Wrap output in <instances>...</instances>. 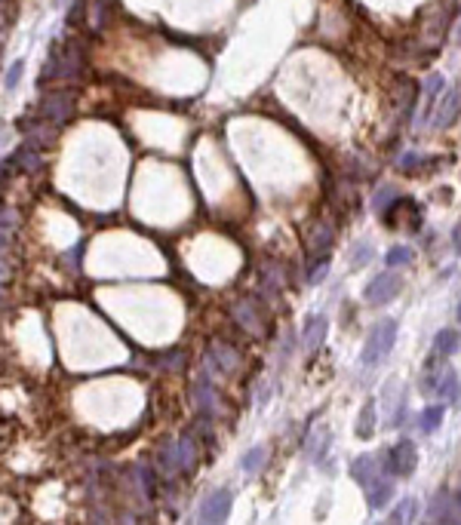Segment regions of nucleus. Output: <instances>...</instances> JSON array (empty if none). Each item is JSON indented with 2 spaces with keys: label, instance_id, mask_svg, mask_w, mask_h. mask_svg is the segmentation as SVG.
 <instances>
[{
  "label": "nucleus",
  "instance_id": "nucleus-20",
  "mask_svg": "<svg viewBox=\"0 0 461 525\" xmlns=\"http://www.w3.org/2000/svg\"><path fill=\"white\" fill-rule=\"evenodd\" d=\"M440 92H443V77H440V74H431L428 83H424V108H428L424 114H428V117H431V108H433V101H437Z\"/></svg>",
  "mask_w": 461,
  "mask_h": 525
},
{
  "label": "nucleus",
  "instance_id": "nucleus-28",
  "mask_svg": "<svg viewBox=\"0 0 461 525\" xmlns=\"http://www.w3.org/2000/svg\"><path fill=\"white\" fill-rule=\"evenodd\" d=\"M22 71H25V62L22 59H16L13 64H9V71H6V77H4V86L13 92L18 86V80H22Z\"/></svg>",
  "mask_w": 461,
  "mask_h": 525
},
{
  "label": "nucleus",
  "instance_id": "nucleus-34",
  "mask_svg": "<svg viewBox=\"0 0 461 525\" xmlns=\"http://www.w3.org/2000/svg\"><path fill=\"white\" fill-rule=\"evenodd\" d=\"M452 522H461V492L452 495Z\"/></svg>",
  "mask_w": 461,
  "mask_h": 525
},
{
  "label": "nucleus",
  "instance_id": "nucleus-30",
  "mask_svg": "<svg viewBox=\"0 0 461 525\" xmlns=\"http://www.w3.org/2000/svg\"><path fill=\"white\" fill-rule=\"evenodd\" d=\"M135 476H138V485L145 488V495H154V476H151V470H148V467H138Z\"/></svg>",
  "mask_w": 461,
  "mask_h": 525
},
{
  "label": "nucleus",
  "instance_id": "nucleus-37",
  "mask_svg": "<svg viewBox=\"0 0 461 525\" xmlns=\"http://www.w3.org/2000/svg\"><path fill=\"white\" fill-rule=\"evenodd\" d=\"M452 243H455V249L461 252V225H458L455 230H452Z\"/></svg>",
  "mask_w": 461,
  "mask_h": 525
},
{
  "label": "nucleus",
  "instance_id": "nucleus-8",
  "mask_svg": "<svg viewBox=\"0 0 461 525\" xmlns=\"http://www.w3.org/2000/svg\"><path fill=\"white\" fill-rule=\"evenodd\" d=\"M332 243H335V230L326 221H313L308 227V255L311 258H326Z\"/></svg>",
  "mask_w": 461,
  "mask_h": 525
},
{
  "label": "nucleus",
  "instance_id": "nucleus-2",
  "mask_svg": "<svg viewBox=\"0 0 461 525\" xmlns=\"http://www.w3.org/2000/svg\"><path fill=\"white\" fill-rule=\"evenodd\" d=\"M421 393L424 396H446V400H458V393H461L458 375L452 372L449 366L431 368V372L421 378Z\"/></svg>",
  "mask_w": 461,
  "mask_h": 525
},
{
  "label": "nucleus",
  "instance_id": "nucleus-1",
  "mask_svg": "<svg viewBox=\"0 0 461 525\" xmlns=\"http://www.w3.org/2000/svg\"><path fill=\"white\" fill-rule=\"evenodd\" d=\"M394 338H396V320H382L372 332H369V338L363 344V354H360V363H363V366L382 363V359L391 354Z\"/></svg>",
  "mask_w": 461,
  "mask_h": 525
},
{
  "label": "nucleus",
  "instance_id": "nucleus-22",
  "mask_svg": "<svg viewBox=\"0 0 461 525\" xmlns=\"http://www.w3.org/2000/svg\"><path fill=\"white\" fill-rule=\"evenodd\" d=\"M415 513H418V504H415L412 497H406V501H400V507H396L387 519H391V522H412Z\"/></svg>",
  "mask_w": 461,
  "mask_h": 525
},
{
  "label": "nucleus",
  "instance_id": "nucleus-7",
  "mask_svg": "<svg viewBox=\"0 0 461 525\" xmlns=\"http://www.w3.org/2000/svg\"><path fill=\"white\" fill-rule=\"evenodd\" d=\"M230 504H234V497H230V492H225V488H218V492H212L206 501L200 504V513L197 519L200 522H225L228 513H230Z\"/></svg>",
  "mask_w": 461,
  "mask_h": 525
},
{
  "label": "nucleus",
  "instance_id": "nucleus-14",
  "mask_svg": "<svg viewBox=\"0 0 461 525\" xmlns=\"http://www.w3.org/2000/svg\"><path fill=\"white\" fill-rule=\"evenodd\" d=\"M350 476H354V482L357 485H369L372 479L378 476V467H375V458L372 455H363V458H357L354 464H350Z\"/></svg>",
  "mask_w": 461,
  "mask_h": 525
},
{
  "label": "nucleus",
  "instance_id": "nucleus-35",
  "mask_svg": "<svg viewBox=\"0 0 461 525\" xmlns=\"http://www.w3.org/2000/svg\"><path fill=\"white\" fill-rule=\"evenodd\" d=\"M421 163H424V160H421L418 154H406V157H403V169H418Z\"/></svg>",
  "mask_w": 461,
  "mask_h": 525
},
{
  "label": "nucleus",
  "instance_id": "nucleus-4",
  "mask_svg": "<svg viewBox=\"0 0 461 525\" xmlns=\"http://www.w3.org/2000/svg\"><path fill=\"white\" fill-rule=\"evenodd\" d=\"M384 470L387 473H394V476H409L415 464H418V451H415V442L412 439H400L396 446L387 451V458H384Z\"/></svg>",
  "mask_w": 461,
  "mask_h": 525
},
{
  "label": "nucleus",
  "instance_id": "nucleus-25",
  "mask_svg": "<svg viewBox=\"0 0 461 525\" xmlns=\"http://www.w3.org/2000/svg\"><path fill=\"white\" fill-rule=\"evenodd\" d=\"M179 458H182V470H191V467H194V458H197V451H194V439H191V436H182V439H179Z\"/></svg>",
  "mask_w": 461,
  "mask_h": 525
},
{
  "label": "nucleus",
  "instance_id": "nucleus-16",
  "mask_svg": "<svg viewBox=\"0 0 461 525\" xmlns=\"http://www.w3.org/2000/svg\"><path fill=\"white\" fill-rule=\"evenodd\" d=\"M431 522H452V495H437L431 501Z\"/></svg>",
  "mask_w": 461,
  "mask_h": 525
},
{
  "label": "nucleus",
  "instance_id": "nucleus-39",
  "mask_svg": "<svg viewBox=\"0 0 461 525\" xmlns=\"http://www.w3.org/2000/svg\"><path fill=\"white\" fill-rule=\"evenodd\" d=\"M4 138H6V129H4V126H0V145H4Z\"/></svg>",
  "mask_w": 461,
  "mask_h": 525
},
{
  "label": "nucleus",
  "instance_id": "nucleus-19",
  "mask_svg": "<svg viewBox=\"0 0 461 525\" xmlns=\"http://www.w3.org/2000/svg\"><path fill=\"white\" fill-rule=\"evenodd\" d=\"M443 412H446L443 405H428V409L421 412V418H418V427L424 433H433V430L440 427V421H443Z\"/></svg>",
  "mask_w": 461,
  "mask_h": 525
},
{
  "label": "nucleus",
  "instance_id": "nucleus-21",
  "mask_svg": "<svg viewBox=\"0 0 461 525\" xmlns=\"http://www.w3.org/2000/svg\"><path fill=\"white\" fill-rule=\"evenodd\" d=\"M212 359H218V368H221V372H234V368H237V354H234V350H228L225 344H216V347H212Z\"/></svg>",
  "mask_w": 461,
  "mask_h": 525
},
{
  "label": "nucleus",
  "instance_id": "nucleus-3",
  "mask_svg": "<svg viewBox=\"0 0 461 525\" xmlns=\"http://www.w3.org/2000/svg\"><path fill=\"white\" fill-rule=\"evenodd\" d=\"M71 111H74V96H71V92H52V96H43L40 105H37L40 123H50V126L68 123Z\"/></svg>",
  "mask_w": 461,
  "mask_h": 525
},
{
  "label": "nucleus",
  "instance_id": "nucleus-17",
  "mask_svg": "<svg viewBox=\"0 0 461 525\" xmlns=\"http://www.w3.org/2000/svg\"><path fill=\"white\" fill-rule=\"evenodd\" d=\"M375 433V402L369 400L363 405V412H360V418H357V436L360 439H369Z\"/></svg>",
  "mask_w": 461,
  "mask_h": 525
},
{
  "label": "nucleus",
  "instance_id": "nucleus-40",
  "mask_svg": "<svg viewBox=\"0 0 461 525\" xmlns=\"http://www.w3.org/2000/svg\"><path fill=\"white\" fill-rule=\"evenodd\" d=\"M458 320H461V304H458Z\"/></svg>",
  "mask_w": 461,
  "mask_h": 525
},
{
  "label": "nucleus",
  "instance_id": "nucleus-36",
  "mask_svg": "<svg viewBox=\"0 0 461 525\" xmlns=\"http://www.w3.org/2000/svg\"><path fill=\"white\" fill-rule=\"evenodd\" d=\"M9 169H13V157H6L4 163H0V184H4L9 179Z\"/></svg>",
  "mask_w": 461,
  "mask_h": 525
},
{
  "label": "nucleus",
  "instance_id": "nucleus-31",
  "mask_svg": "<svg viewBox=\"0 0 461 525\" xmlns=\"http://www.w3.org/2000/svg\"><path fill=\"white\" fill-rule=\"evenodd\" d=\"M83 9H87V0H71V9H68V25H77Z\"/></svg>",
  "mask_w": 461,
  "mask_h": 525
},
{
  "label": "nucleus",
  "instance_id": "nucleus-41",
  "mask_svg": "<svg viewBox=\"0 0 461 525\" xmlns=\"http://www.w3.org/2000/svg\"><path fill=\"white\" fill-rule=\"evenodd\" d=\"M458 37H461V28H458Z\"/></svg>",
  "mask_w": 461,
  "mask_h": 525
},
{
  "label": "nucleus",
  "instance_id": "nucleus-32",
  "mask_svg": "<svg viewBox=\"0 0 461 525\" xmlns=\"http://www.w3.org/2000/svg\"><path fill=\"white\" fill-rule=\"evenodd\" d=\"M13 225H16V212L9 209V206H0V227L13 230Z\"/></svg>",
  "mask_w": 461,
  "mask_h": 525
},
{
  "label": "nucleus",
  "instance_id": "nucleus-18",
  "mask_svg": "<svg viewBox=\"0 0 461 525\" xmlns=\"http://www.w3.org/2000/svg\"><path fill=\"white\" fill-rule=\"evenodd\" d=\"M234 317H237V322H240V326H243V329H249V332H258V313L252 310V304H249V301H240L237 304V307H234Z\"/></svg>",
  "mask_w": 461,
  "mask_h": 525
},
{
  "label": "nucleus",
  "instance_id": "nucleus-23",
  "mask_svg": "<svg viewBox=\"0 0 461 525\" xmlns=\"http://www.w3.org/2000/svg\"><path fill=\"white\" fill-rule=\"evenodd\" d=\"M265 458H267V455H265L262 446H258V448H249L246 455H243V461H240V467H243V473H255V470L265 464Z\"/></svg>",
  "mask_w": 461,
  "mask_h": 525
},
{
  "label": "nucleus",
  "instance_id": "nucleus-11",
  "mask_svg": "<svg viewBox=\"0 0 461 525\" xmlns=\"http://www.w3.org/2000/svg\"><path fill=\"white\" fill-rule=\"evenodd\" d=\"M323 338H326V317H311L308 326H304V335H301L304 350L313 354V350L323 344Z\"/></svg>",
  "mask_w": 461,
  "mask_h": 525
},
{
  "label": "nucleus",
  "instance_id": "nucleus-13",
  "mask_svg": "<svg viewBox=\"0 0 461 525\" xmlns=\"http://www.w3.org/2000/svg\"><path fill=\"white\" fill-rule=\"evenodd\" d=\"M13 166H18L22 172H40L43 157H40V151H37L34 145H28V142H25V145L13 154Z\"/></svg>",
  "mask_w": 461,
  "mask_h": 525
},
{
  "label": "nucleus",
  "instance_id": "nucleus-24",
  "mask_svg": "<svg viewBox=\"0 0 461 525\" xmlns=\"http://www.w3.org/2000/svg\"><path fill=\"white\" fill-rule=\"evenodd\" d=\"M409 261H412V246H394L391 252L384 255L387 267H400V264H409Z\"/></svg>",
  "mask_w": 461,
  "mask_h": 525
},
{
  "label": "nucleus",
  "instance_id": "nucleus-10",
  "mask_svg": "<svg viewBox=\"0 0 461 525\" xmlns=\"http://www.w3.org/2000/svg\"><path fill=\"white\" fill-rule=\"evenodd\" d=\"M157 470H160V476H166V479H172L182 470L179 442H166V446L160 448V455H157Z\"/></svg>",
  "mask_w": 461,
  "mask_h": 525
},
{
  "label": "nucleus",
  "instance_id": "nucleus-6",
  "mask_svg": "<svg viewBox=\"0 0 461 525\" xmlns=\"http://www.w3.org/2000/svg\"><path fill=\"white\" fill-rule=\"evenodd\" d=\"M394 105H396V117L400 120H409L415 114V105H418V83H415L412 77H396Z\"/></svg>",
  "mask_w": 461,
  "mask_h": 525
},
{
  "label": "nucleus",
  "instance_id": "nucleus-9",
  "mask_svg": "<svg viewBox=\"0 0 461 525\" xmlns=\"http://www.w3.org/2000/svg\"><path fill=\"white\" fill-rule=\"evenodd\" d=\"M458 111H461V89H449L446 96L440 98V105L431 111L428 123H431V126H437V129H443V126H449L452 120L458 117Z\"/></svg>",
  "mask_w": 461,
  "mask_h": 525
},
{
  "label": "nucleus",
  "instance_id": "nucleus-29",
  "mask_svg": "<svg viewBox=\"0 0 461 525\" xmlns=\"http://www.w3.org/2000/svg\"><path fill=\"white\" fill-rule=\"evenodd\" d=\"M194 402L200 405H209V381H206V375H200L197 378V384H194Z\"/></svg>",
  "mask_w": 461,
  "mask_h": 525
},
{
  "label": "nucleus",
  "instance_id": "nucleus-15",
  "mask_svg": "<svg viewBox=\"0 0 461 525\" xmlns=\"http://www.w3.org/2000/svg\"><path fill=\"white\" fill-rule=\"evenodd\" d=\"M458 347H461V335H458V329H440V332H437V338H433V350H437L440 356H452Z\"/></svg>",
  "mask_w": 461,
  "mask_h": 525
},
{
  "label": "nucleus",
  "instance_id": "nucleus-12",
  "mask_svg": "<svg viewBox=\"0 0 461 525\" xmlns=\"http://www.w3.org/2000/svg\"><path fill=\"white\" fill-rule=\"evenodd\" d=\"M394 495V482L387 476H375L372 482L366 485V497H369V507H384L387 501H391Z\"/></svg>",
  "mask_w": 461,
  "mask_h": 525
},
{
  "label": "nucleus",
  "instance_id": "nucleus-5",
  "mask_svg": "<svg viewBox=\"0 0 461 525\" xmlns=\"http://www.w3.org/2000/svg\"><path fill=\"white\" fill-rule=\"evenodd\" d=\"M403 289V276L400 273H394V271H387V273H378L372 283L366 286V301L369 304H387L391 298H396Z\"/></svg>",
  "mask_w": 461,
  "mask_h": 525
},
{
  "label": "nucleus",
  "instance_id": "nucleus-26",
  "mask_svg": "<svg viewBox=\"0 0 461 525\" xmlns=\"http://www.w3.org/2000/svg\"><path fill=\"white\" fill-rule=\"evenodd\" d=\"M326 271H329V255H326V258H311V264H308V280H311V283H323Z\"/></svg>",
  "mask_w": 461,
  "mask_h": 525
},
{
  "label": "nucleus",
  "instance_id": "nucleus-33",
  "mask_svg": "<svg viewBox=\"0 0 461 525\" xmlns=\"http://www.w3.org/2000/svg\"><path fill=\"white\" fill-rule=\"evenodd\" d=\"M80 252H83V246H74L71 252H65V255H62V264H68V267H77V261H80Z\"/></svg>",
  "mask_w": 461,
  "mask_h": 525
},
{
  "label": "nucleus",
  "instance_id": "nucleus-38",
  "mask_svg": "<svg viewBox=\"0 0 461 525\" xmlns=\"http://www.w3.org/2000/svg\"><path fill=\"white\" fill-rule=\"evenodd\" d=\"M9 234H13V230H6V227H0V249H4V246L9 243Z\"/></svg>",
  "mask_w": 461,
  "mask_h": 525
},
{
  "label": "nucleus",
  "instance_id": "nucleus-27",
  "mask_svg": "<svg viewBox=\"0 0 461 525\" xmlns=\"http://www.w3.org/2000/svg\"><path fill=\"white\" fill-rule=\"evenodd\" d=\"M394 200H396V188H394V184H384V188H378L372 206H375L378 212H384V206H391Z\"/></svg>",
  "mask_w": 461,
  "mask_h": 525
}]
</instances>
